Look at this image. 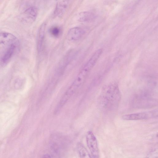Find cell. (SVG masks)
Returning a JSON list of instances; mask_svg holds the SVG:
<instances>
[{"label": "cell", "mask_w": 158, "mask_h": 158, "mask_svg": "<svg viewBox=\"0 0 158 158\" xmlns=\"http://www.w3.org/2000/svg\"><path fill=\"white\" fill-rule=\"evenodd\" d=\"M121 97L118 85L112 83L104 87L100 94L99 102L103 109L111 110L118 106Z\"/></svg>", "instance_id": "1"}, {"label": "cell", "mask_w": 158, "mask_h": 158, "mask_svg": "<svg viewBox=\"0 0 158 158\" xmlns=\"http://www.w3.org/2000/svg\"><path fill=\"white\" fill-rule=\"evenodd\" d=\"M86 141L88 147L90 152L91 157L98 158L99 149L97 139L91 131H89L86 135Z\"/></svg>", "instance_id": "2"}, {"label": "cell", "mask_w": 158, "mask_h": 158, "mask_svg": "<svg viewBox=\"0 0 158 158\" xmlns=\"http://www.w3.org/2000/svg\"><path fill=\"white\" fill-rule=\"evenodd\" d=\"M37 14L36 8L34 6H31L26 9L21 14L20 18L23 23L30 24L35 20Z\"/></svg>", "instance_id": "3"}, {"label": "cell", "mask_w": 158, "mask_h": 158, "mask_svg": "<svg viewBox=\"0 0 158 158\" xmlns=\"http://www.w3.org/2000/svg\"><path fill=\"white\" fill-rule=\"evenodd\" d=\"M156 115L155 111L126 114L123 116V119L127 120H142L151 118Z\"/></svg>", "instance_id": "4"}, {"label": "cell", "mask_w": 158, "mask_h": 158, "mask_svg": "<svg viewBox=\"0 0 158 158\" xmlns=\"http://www.w3.org/2000/svg\"><path fill=\"white\" fill-rule=\"evenodd\" d=\"M18 41L16 37L11 33L6 32H0V44L17 45Z\"/></svg>", "instance_id": "5"}, {"label": "cell", "mask_w": 158, "mask_h": 158, "mask_svg": "<svg viewBox=\"0 0 158 158\" xmlns=\"http://www.w3.org/2000/svg\"><path fill=\"white\" fill-rule=\"evenodd\" d=\"M84 32L83 30L80 27H74L68 31L67 38L69 41L77 40L81 38Z\"/></svg>", "instance_id": "6"}, {"label": "cell", "mask_w": 158, "mask_h": 158, "mask_svg": "<svg viewBox=\"0 0 158 158\" xmlns=\"http://www.w3.org/2000/svg\"><path fill=\"white\" fill-rule=\"evenodd\" d=\"M46 27V23H43L40 26L38 31L37 39V48L39 53L41 52L43 49Z\"/></svg>", "instance_id": "7"}, {"label": "cell", "mask_w": 158, "mask_h": 158, "mask_svg": "<svg viewBox=\"0 0 158 158\" xmlns=\"http://www.w3.org/2000/svg\"><path fill=\"white\" fill-rule=\"evenodd\" d=\"M70 0H62L56 6L54 11V15L58 17L61 16L67 9Z\"/></svg>", "instance_id": "8"}, {"label": "cell", "mask_w": 158, "mask_h": 158, "mask_svg": "<svg viewBox=\"0 0 158 158\" xmlns=\"http://www.w3.org/2000/svg\"><path fill=\"white\" fill-rule=\"evenodd\" d=\"M16 46L13 44L9 45L2 57V60L3 63H7L10 60L14 53Z\"/></svg>", "instance_id": "9"}, {"label": "cell", "mask_w": 158, "mask_h": 158, "mask_svg": "<svg viewBox=\"0 0 158 158\" xmlns=\"http://www.w3.org/2000/svg\"><path fill=\"white\" fill-rule=\"evenodd\" d=\"M94 18V15L91 12L88 11L81 12L77 16V20L81 22L90 21Z\"/></svg>", "instance_id": "10"}, {"label": "cell", "mask_w": 158, "mask_h": 158, "mask_svg": "<svg viewBox=\"0 0 158 158\" xmlns=\"http://www.w3.org/2000/svg\"><path fill=\"white\" fill-rule=\"evenodd\" d=\"M77 149L78 153L81 158L91 157L85 147L81 143H78L77 145Z\"/></svg>", "instance_id": "11"}, {"label": "cell", "mask_w": 158, "mask_h": 158, "mask_svg": "<svg viewBox=\"0 0 158 158\" xmlns=\"http://www.w3.org/2000/svg\"><path fill=\"white\" fill-rule=\"evenodd\" d=\"M61 30L60 29L56 26H54L50 28L49 32L53 36L57 37L60 34Z\"/></svg>", "instance_id": "12"}, {"label": "cell", "mask_w": 158, "mask_h": 158, "mask_svg": "<svg viewBox=\"0 0 158 158\" xmlns=\"http://www.w3.org/2000/svg\"><path fill=\"white\" fill-rule=\"evenodd\" d=\"M43 157H51V156L49 154H45L43 156Z\"/></svg>", "instance_id": "13"}]
</instances>
